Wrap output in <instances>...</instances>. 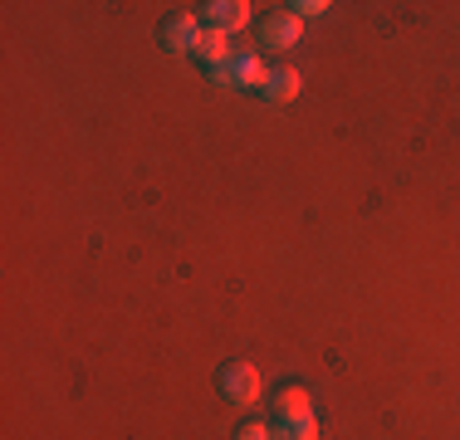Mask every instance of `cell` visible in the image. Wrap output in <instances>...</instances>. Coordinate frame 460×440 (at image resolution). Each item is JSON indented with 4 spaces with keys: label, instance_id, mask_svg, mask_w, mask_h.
Returning <instances> with one entry per match:
<instances>
[{
    "label": "cell",
    "instance_id": "obj_1",
    "mask_svg": "<svg viewBox=\"0 0 460 440\" xmlns=\"http://www.w3.org/2000/svg\"><path fill=\"white\" fill-rule=\"evenodd\" d=\"M216 392H221L230 406H250V401H260V372L250 367V362H226V367L216 372Z\"/></svg>",
    "mask_w": 460,
    "mask_h": 440
},
{
    "label": "cell",
    "instance_id": "obj_2",
    "mask_svg": "<svg viewBox=\"0 0 460 440\" xmlns=\"http://www.w3.org/2000/svg\"><path fill=\"white\" fill-rule=\"evenodd\" d=\"M211 74V84H221V88H265V64L255 59V54H230V64H221V69H206Z\"/></svg>",
    "mask_w": 460,
    "mask_h": 440
},
{
    "label": "cell",
    "instance_id": "obj_3",
    "mask_svg": "<svg viewBox=\"0 0 460 440\" xmlns=\"http://www.w3.org/2000/svg\"><path fill=\"white\" fill-rule=\"evenodd\" d=\"M201 20L191 15V10H181V15H167L162 20V30H157V40H162V49L167 54H196V44H201Z\"/></svg>",
    "mask_w": 460,
    "mask_h": 440
},
{
    "label": "cell",
    "instance_id": "obj_4",
    "mask_svg": "<svg viewBox=\"0 0 460 440\" xmlns=\"http://www.w3.org/2000/svg\"><path fill=\"white\" fill-rule=\"evenodd\" d=\"M304 35V20L294 15V10H275V15H265V25H260V49H294Z\"/></svg>",
    "mask_w": 460,
    "mask_h": 440
},
{
    "label": "cell",
    "instance_id": "obj_5",
    "mask_svg": "<svg viewBox=\"0 0 460 440\" xmlns=\"http://www.w3.org/2000/svg\"><path fill=\"white\" fill-rule=\"evenodd\" d=\"M196 20H201L206 30H216V35H230V30H240L250 20V5L245 0H211V5L196 10Z\"/></svg>",
    "mask_w": 460,
    "mask_h": 440
},
{
    "label": "cell",
    "instance_id": "obj_6",
    "mask_svg": "<svg viewBox=\"0 0 460 440\" xmlns=\"http://www.w3.org/2000/svg\"><path fill=\"white\" fill-rule=\"evenodd\" d=\"M275 440H319V421H314V411L304 416H275Z\"/></svg>",
    "mask_w": 460,
    "mask_h": 440
},
{
    "label": "cell",
    "instance_id": "obj_7",
    "mask_svg": "<svg viewBox=\"0 0 460 440\" xmlns=\"http://www.w3.org/2000/svg\"><path fill=\"white\" fill-rule=\"evenodd\" d=\"M294 93H299V74H294V69H270L265 88H260V98H265V103H289Z\"/></svg>",
    "mask_w": 460,
    "mask_h": 440
},
{
    "label": "cell",
    "instance_id": "obj_8",
    "mask_svg": "<svg viewBox=\"0 0 460 440\" xmlns=\"http://www.w3.org/2000/svg\"><path fill=\"white\" fill-rule=\"evenodd\" d=\"M196 59H201L206 69H221V64H230V40L216 35V30H206L201 44H196Z\"/></svg>",
    "mask_w": 460,
    "mask_h": 440
},
{
    "label": "cell",
    "instance_id": "obj_9",
    "mask_svg": "<svg viewBox=\"0 0 460 440\" xmlns=\"http://www.w3.org/2000/svg\"><path fill=\"white\" fill-rule=\"evenodd\" d=\"M304 411H309V392L304 387H284L275 396V416H304Z\"/></svg>",
    "mask_w": 460,
    "mask_h": 440
},
{
    "label": "cell",
    "instance_id": "obj_10",
    "mask_svg": "<svg viewBox=\"0 0 460 440\" xmlns=\"http://www.w3.org/2000/svg\"><path fill=\"white\" fill-rule=\"evenodd\" d=\"M235 440H275V426H265V421H245L235 431Z\"/></svg>",
    "mask_w": 460,
    "mask_h": 440
},
{
    "label": "cell",
    "instance_id": "obj_11",
    "mask_svg": "<svg viewBox=\"0 0 460 440\" xmlns=\"http://www.w3.org/2000/svg\"><path fill=\"white\" fill-rule=\"evenodd\" d=\"M284 10H294V15H323V10H328V0H294V5H284Z\"/></svg>",
    "mask_w": 460,
    "mask_h": 440
}]
</instances>
